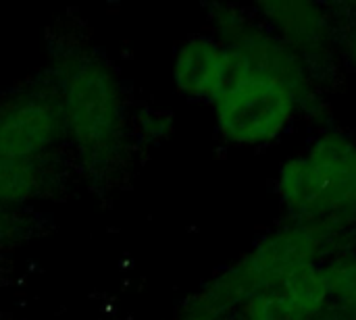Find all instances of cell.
I'll use <instances>...</instances> for the list:
<instances>
[{
  "mask_svg": "<svg viewBox=\"0 0 356 320\" xmlns=\"http://www.w3.org/2000/svg\"><path fill=\"white\" fill-rule=\"evenodd\" d=\"M353 235L334 225L284 221L190 298L186 308L213 320H234L240 306L259 292L296 271L325 264L336 254L350 250Z\"/></svg>",
  "mask_w": 356,
  "mask_h": 320,
  "instance_id": "6da1fadb",
  "label": "cell"
},
{
  "mask_svg": "<svg viewBox=\"0 0 356 320\" xmlns=\"http://www.w3.org/2000/svg\"><path fill=\"white\" fill-rule=\"evenodd\" d=\"M275 196L286 221L334 225L356 233V135L323 125L282 160Z\"/></svg>",
  "mask_w": 356,
  "mask_h": 320,
  "instance_id": "7a4b0ae2",
  "label": "cell"
},
{
  "mask_svg": "<svg viewBox=\"0 0 356 320\" xmlns=\"http://www.w3.org/2000/svg\"><path fill=\"white\" fill-rule=\"evenodd\" d=\"M56 104L63 131H69L81 152L106 158L119 148L123 133L119 85L100 58L79 54L58 65Z\"/></svg>",
  "mask_w": 356,
  "mask_h": 320,
  "instance_id": "3957f363",
  "label": "cell"
},
{
  "mask_svg": "<svg viewBox=\"0 0 356 320\" xmlns=\"http://www.w3.org/2000/svg\"><path fill=\"white\" fill-rule=\"evenodd\" d=\"M211 23L213 35L234 54L238 75L250 71L284 81L294 92L302 119L319 117L325 110L323 87L309 62L275 35L252 6H215Z\"/></svg>",
  "mask_w": 356,
  "mask_h": 320,
  "instance_id": "277c9868",
  "label": "cell"
},
{
  "mask_svg": "<svg viewBox=\"0 0 356 320\" xmlns=\"http://www.w3.org/2000/svg\"><path fill=\"white\" fill-rule=\"evenodd\" d=\"M215 127L236 148L263 150L284 140L302 119L294 92L263 73H240L211 102Z\"/></svg>",
  "mask_w": 356,
  "mask_h": 320,
  "instance_id": "5b68a950",
  "label": "cell"
},
{
  "mask_svg": "<svg viewBox=\"0 0 356 320\" xmlns=\"http://www.w3.org/2000/svg\"><path fill=\"white\" fill-rule=\"evenodd\" d=\"M252 8L284 44L309 62L319 83H325V75L340 62L342 21L334 6L305 0H271Z\"/></svg>",
  "mask_w": 356,
  "mask_h": 320,
  "instance_id": "8992f818",
  "label": "cell"
},
{
  "mask_svg": "<svg viewBox=\"0 0 356 320\" xmlns=\"http://www.w3.org/2000/svg\"><path fill=\"white\" fill-rule=\"evenodd\" d=\"M332 306L323 264L307 267L259 292L234 320H315Z\"/></svg>",
  "mask_w": 356,
  "mask_h": 320,
  "instance_id": "52a82bcc",
  "label": "cell"
},
{
  "mask_svg": "<svg viewBox=\"0 0 356 320\" xmlns=\"http://www.w3.org/2000/svg\"><path fill=\"white\" fill-rule=\"evenodd\" d=\"M63 119L56 100L31 94L0 108V158L33 162L58 133Z\"/></svg>",
  "mask_w": 356,
  "mask_h": 320,
  "instance_id": "ba28073f",
  "label": "cell"
},
{
  "mask_svg": "<svg viewBox=\"0 0 356 320\" xmlns=\"http://www.w3.org/2000/svg\"><path fill=\"white\" fill-rule=\"evenodd\" d=\"M236 75L234 54L213 33L188 37L173 60L175 87L192 100L213 102Z\"/></svg>",
  "mask_w": 356,
  "mask_h": 320,
  "instance_id": "9c48e42d",
  "label": "cell"
},
{
  "mask_svg": "<svg viewBox=\"0 0 356 320\" xmlns=\"http://www.w3.org/2000/svg\"><path fill=\"white\" fill-rule=\"evenodd\" d=\"M332 306L356 312V250H344L323 264Z\"/></svg>",
  "mask_w": 356,
  "mask_h": 320,
  "instance_id": "30bf717a",
  "label": "cell"
},
{
  "mask_svg": "<svg viewBox=\"0 0 356 320\" xmlns=\"http://www.w3.org/2000/svg\"><path fill=\"white\" fill-rule=\"evenodd\" d=\"M40 185L33 162L0 158V204L23 202Z\"/></svg>",
  "mask_w": 356,
  "mask_h": 320,
  "instance_id": "8fae6325",
  "label": "cell"
},
{
  "mask_svg": "<svg viewBox=\"0 0 356 320\" xmlns=\"http://www.w3.org/2000/svg\"><path fill=\"white\" fill-rule=\"evenodd\" d=\"M340 65L356 79V15L342 23L340 42H338Z\"/></svg>",
  "mask_w": 356,
  "mask_h": 320,
  "instance_id": "7c38bea8",
  "label": "cell"
},
{
  "mask_svg": "<svg viewBox=\"0 0 356 320\" xmlns=\"http://www.w3.org/2000/svg\"><path fill=\"white\" fill-rule=\"evenodd\" d=\"M315 320H356V312L338 308V306H330L321 317H317Z\"/></svg>",
  "mask_w": 356,
  "mask_h": 320,
  "instance_id": "4fadbf2b",
  "label": "cell"
},
{
  "mask_svg": "<svg viewBox=\"0 0 356 320\" xmlns=\"http://www.w3.org/2000/svg\"><path fill=\"white\" fill-rule=\"evenodd\" d=\"M177 320H213L211 317L202 314V312H196V310H190V308H184V314Z\"/></svg>",
  "mask_w": 356,
  "mask_h": 320,
  "instance_id": "5bb4252c",
  "label": "cell"
}]
</instances>
